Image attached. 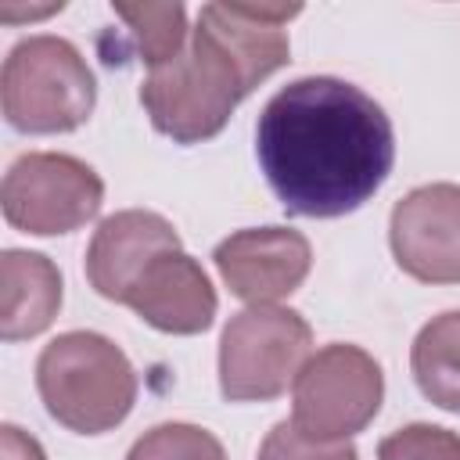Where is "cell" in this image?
Masks as SVG:
<instances>
[{"mask_svg": "<svg viewBox=\"0 0 460 460\" xmlns=\"http://www.w3.org/2000/svg\"><path fill=\"white\" fill-rule=\"evenodd\" d=\"M183 248L176 226L151 208H122L101 219L86 244V280L90 288L108 298L126 305L129 291L137 288L140 273L162 255Z\"/></svg>", "mask_w": 460, "mask_h": 460, "instance_id": "obj_10", "label": "cell"}, {"mask_svg": "<svg viewBox=\"0 0 460 460\" xmlns=\"http://www.w3.org/2000/svg\"><path fill=\"white\" fill-rule=\"evenodd\" d=\"M126 460H226V449L208 428L187 420H165L144 431L129 446Z\"/></svg>", "mask_w": 460, "mask_h": 460, "instance_id": "obj_15", "label": "cell"}, {"mask_svg": "<svg viewBox=\"0 0 460 460\" xmlns=\"http://www.w3.org/2000/svg\"><path fill=\"white\" fill-rule=\"evenodd\" d=\"M0 460H47V453L18 424H0Z\"/></svg>", "mask_w": 460, "mask_h": 460, "instance_id": "obj_18", "label": "cell"}, {"mask_svg": "<svg viewBox=\"0 0 460 460\" xmlns=\"http://www.w3.org/2000/svg\"><path fill=\"white\" fill-rule=\"evenodd\" d=\"M388 244L420 284H460V183H420L392 205Z\"/></svg>", "mask_w": 460, "mask_h": 460, "instance_id": "obj_8", "label": "cell"}, {"mask_svg": "<svg viewBox=\"0 0 460 460\" xmlns=\"http://www.w3.org/2000/svg\"><path fill=\"white\" fill-rule=\"evenodd\" d=\"M137 388L129 356L97 331H65L36 359V392L47 413L75 435L119 428L137 402Z\"/></svg>", "mask_w": 460, "mask_h": 460, "instance_id": "obj_2", "label": "cell"}, {"mask_svg": "<svg viewBox=\"0 0 460 460\" xmlns=\"http://www.w3.org/2000/svg\"><path fill=\"white\" fill-rule=\"evenodd\" d=\"M313 356V327L288 305H248L219 334V392L226 402L280 399Z\"/></svg>", "mask_w": 460, "mask_h": 460, "instance_id": "obj_5", "label": "cell"}, {"mask_svg": "<svg viewBox=\"0 0 460 460\" xmlns=\"http://www.w3.org/2000/svg\"><path fill=\"white\" fill-rule=\"evenodd\" d=\"M385 402L377 359L349 341L316 349L291 385V424L316 442H349Z\"/></svg>", "mask_w": 460, "mask_h": 460, "instance_id": "obj_6", "label": "cell"}, {"mask_svg": "<svg viewBox=\"0 0 460 460\" xmlns=\"http://www.w3.org/2000/svg\"><path fill=\"white\" fill-rule=\"evenodd\" d=\"M255 155L284 212L338 219L367 205L388 180L395 129L356 83L302 75L262 104Z\"/></svg>", "mask_w": 460, "mask_h": 460, "instance_id": "obj_1", "label": "cell"}, {"mask_svg": "<svg viewBox=\"0 0 460 460\" xmlns=\"http://www.w3.org/2000/svg\"><path fill=\"white\" fill-rule=\"evenodd\" d=\"M410 370L428 402L460 413V309L438 313L417 331Z\"/></svg>", "mask_w": 460, "mask_h": 460, "instance_id": "obj_14", "label": "cell"}, {"mask_svg": "<svg viewBox=\"0 0 460 460\" xmlns=\"http://www.w3.org/2000/svg\"><path fill=\"white\" fill-rule=\"evenodd\" d=\"M259 460H359L352 442H316L302 435L291 420H280L266 431Z\"/></svg>", "mask_w": 460, "mask_h": 460, "instance_id": "obj_17", "label": "cell"}, {"mask_svg": "<svg viewBox=\"0 0 460 460\" xmlns=\"http://www.w3.org/2000/svg\"><path fill=\"white\" fill-rule=\"evenodd\" d=\"M0 104L18 133H72L93 115L97 79L72 40L36 32L4 58Z\"/></svg>", "mask_w": 460, "mask_h": 460, "instance_id": "obj_4", "label": "cell"}, {"mask_svg": "<svg viewBox=\"0 0 460 460\" xmlns=\"http://www.w3.org/2000/svg\"><path fill=\"white\" fill-rule=\"evenodd\" d=\"M212 262L230 295L248 305H277L309 277L313 248L291 226H244L216 244Z\"/></svg>", "mask_w": 460, "mask_h": 460, "instance_id": "obj_9", "label": "cell"}, {"mask_svg": "<svg viewBox=\"0 0 460 460\" xmlns=\"http://www.w3.org/2000/svg\"><path fill=\"white\" fill-rule=\"evenodd\" d=\"M0 205L4 219L22 234H72L101 212L104 180L75 155L25 151L4 172Z\"/></svg>", "mask_w": 460, "mask_h": 460, "instance_id": "obj_7", "label": "cell"}, {"mask_svg": "<svg viewBox=\"0 0 460 460\" xmlns=\"http://www.w3.org/2000/svg\"><path fill=\"white\" fill-rule=\"evenodd\" d=\"M377 460H460V435L442 424H406L377 442Z\"/></svg>", "mask_w": 460, "mask_h": 460, "instance_id": "obj_16", "label": "cell"}, {"mask_svg": "<svg viewBox=\"0 0 460 460\" xmlns=\"http://www.w3.org/2000/svg\"><path fill=\"white\" fill-rule=\"evenodd\" d=\"M126 305L162 334H201L212 327L219 298L201 262L183 248H172L140 273Z\"/></svg>", "mask_w": 460, "mask_h": 460, "instance_id": "obj_11", "label": "cell"}, {"mask_svg": "<svg viewBox=\"0 0 460 460\" xmlns=\"http://www.w3.org/2000/svg\"><path fill=\"white\" fill-rule=\"evenodd\" d=\"M111 11L119 22H126V40H115L111 50H101L108 65H119L126 61V54H137V61L158 68L180 58L190 43L183 4H111Z\"/></svg>", "mask_w": 460, "mask_h": 460, "instance_id": "obj_13", "label": "cell"}, {"mask_svg": "<svg viewBox=\"0 0 460 460\" xmlns=\"http://www.w3.org/2000/svg\"><path fill=\"white\" fill-rule=\"evenodd\" d=\"M65 298V280L43 252L7 248L0 255V338L25 341L43 334Z\"/></svg>", "mask_w": 460, "mask_h": 460, "instance_id": "obj_12", "label": "cell"}, {"mask_svg": "<svg viewBox=\"0 0 460 460\" xmlns=\"http://www.w3.org/2000/svg\"><path fill=\"white\" fill-rule=\"evenodd\" d=\"M252 90L255 86L241 65L201 25H194L183 54L147 72L140 104L162 137L176 144H201L230 122L234 108Z\"/></svg>", "mask_w": 460, "mask_h": 460, "instance_id": "obj_3", "label": "cell"}]
</instances>
